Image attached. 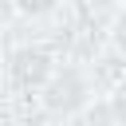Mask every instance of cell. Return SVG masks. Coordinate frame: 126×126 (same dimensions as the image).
<instances>
[{
	"label": "cell",
	"instance_id": "2",
	"mask_svg": "<svg viewBox=\"0 0 126 126\" xmlns=\"http://www.w3.org/2000/svg\"><path fill=\"white\" fill-rule=\"evenodd\" d=\"M12 8H16L24 20H32V24H43V20H51V16L63 8V0H12Z\"/></svg>",
	"mask_w": 126,
	"mask_h": 126
},
{
	"label": "cell",
	"instance_id": "1",
	"mask_svg": "<svg viewBox=\"0 0 126 126\" xmlns=\"http://www.w3.org/2000/svg\"><path fill=\"white\" fill-rule=\"evenodd\" d=\"M35 98L43 102V110L51 118H83V110L98 98L94 94V83L87 75V67L79 63H51L47 75L39 79L35 87Z\"/></svg>",
	"mask_w": 126,
	"mask_h": 126
}]
</instances>
